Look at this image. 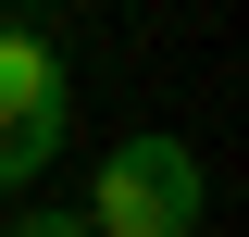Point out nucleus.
<instances>
[{
	"instance_id": "obj_1",
	"label": "nucleus",
	"mask_w": 249,
	"mask_h": 237,
	"mask_svg": "<svg viewBox=\"0 0 249 237\" xmlns=\"http://www.w3.org/2000/svg\"><path fill=\"white\" fill-rule=\"evenodd\" d=\"M199 212H212V175L187 138H112L75 225L88 237H199Z\"/></svg>"
},
{
	"instance_id": "obj_2",
	"label": "nucleus",
	"mask_w": 249,
	"mask_h": 237,
	"mask_svg": "<svg viewBox=\"0 0 249 237\" xmlns=\"http://www.w3.org/2000/svg\"><path fill=\"white\" fill-rule=\"evenodd\" d=\"M62 150H75V75L37 13H0V187L50 175Z\"/></svg>"
},
{
	"instance_id": "obj_3",
	"label": "nucleus",
	"mask_w": 249,
	"mask_h": 237,
	"mask_svg": "<svg viewBox=\"0 0 249 237\" xmlns=\"http://www.w3.org/2000/svg\"><path fill=\"white\" fill-rule=\"evenodd\" d=\"M0 237H88V225H75V212H13Z\"/></svg>"
}]
</instances>
